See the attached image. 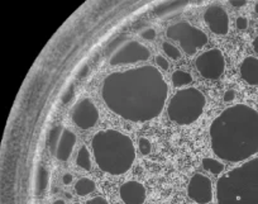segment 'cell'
Masks as SVG:
<instances>
[{
  "instance_id": "obj_1",
  "label": "cell",
  "mask_w": 258,
  "mask_h": 204,
  "mask_svg": "<svg viewBox=\"0 0 258 204\" xmlns=\"http://www.w3.org/2000/svg\"><path fill=\"white\" fill-rule=\"evenodd\" d=\"M168 85L157 67L146 65L104 79L101 98L116 116L135 123L152 121L162 113Z\"/></svg>"
},
{
  "instance_id": "obj_2",
  "label": "cell",
  "mask_w": 258,
  "mask_h": 204,
  "mask_svg": "<svg viewBox=\"0 0 258 204\" xmlns=\"http://www.w3.org/2000/svg\"><path fill=\"white\" fill-rule=\"evenodd\" d=\"M209 134L213 152L220 160L248 161L258 154V111L243 103L230 106L212 122Z\"/></svg>"
},
{
  "instance_id": "obj_3",
  "label": "cell",
  "mask_w": 258,
  "mask_h": 204,
  "mask_svg": "<svg viewBox=\"0 0 258 204\" xmlns=\"http://www.w3.org/2000/svg\"><path fill=\"white\" fill-rule=\"evenodd\" d=\"M91 148L99 169L109 175H124L136 161L132 138L116 129H103L94 134Z\"/></svg>"
},
{
  "instance_id": "obj_4",
  "label": "cell",
  "mask_w": 258,
  "mask_h": 204,
  "mask_svg": "<svg viewBox=\"0 0 258 204\" xmlns=\"http://www.w3.org/2000/svg\"><path fill=\"white\" fill-rule=\"evenodd\" d=\"M217 201L218 204H258V156L219 176Z\"/></svg>"
},
{
  "instance_id": "obj_5",
  "label": "cell",
  "mask_w": 258,
  "mask_h": 204,
  "mask_svg": "<svg viewBox=\"0 0 258 204\" xmlns=\"http://www.w3.org/2000/svg\"><path fill=\"white\" fill-rule=\"evenodd\" d=\"M207 98L197 88L181 89L168 101V118L178 126H190L202 117Z\"/></svg>"
},
{
  "instance_id": "obj_6",
  "label": "cell",
  "mask_w": 258,
  "mask_h": 204,
  "mask_svg": "<svg viewBox=\"0 0 258 204\" xmlns=\"http://www.w3.org/2000/svg\"><path fill=\"white\" fill-rule=\"evenodd\" d=\"M166 36L170 39L177 41L181 48L186 55L192 56L197 54L198 49L203 48L208 43V36L202 29L194 27L188 22L182 21L172 24L166 31Z\"/></svg>"
},
{
  "instance_id": "obj_7",
  "label": "cell",
  "mask_w": 258,
  "mask_h": 204,
  "mask_svg": "<svg viewBox=\"0 0 258 204\" xmlns=\"http://www.w3.org/2000/svg\"><path fill=\"white\" fill-rule=\"evenodd\" d=\"M195 67L204 79L217 80L225 71V57L219 48H212L197 57Z\"/></svg>"
},
{
  "instance_id": "obj_8",
  "label": "cell",
  "mask_w": 258,
  "mask_h": 204,
  "mask_svg": "<svg viewBox=\"0 0 258 204\" xmlns=\"http://www.w3.org/2000/svg\"><path fill=\"white\" fill-rule=\"evenodd\" d=\"M150 57L151 51L148 47L137 41H129L120 48L114 51L109 62L111 66H123V65H133L137 62L147 61Z\"/></svg>"
},
{
  "instance_id": "obj_9",
  "label": "cell",
  "mask_w": 258,
  "mask_h": 204,
  "mask_svg": "<svg viewBox=\"0 0 258 204\" xmlns=\"http://www.w3.org/2000/svg\"><path fill=\"white\" fill-rule=\"evenodd\" d=\"M71 118L75 126L81 129H90L99 121V111L90 98H84L74 106Z\"/></svg>"
},
{
  "instance_id": "obj_10",
  "label": "cell",
  "mask_w": 258,
  "mask_h": 204,
  "mask_svg": "<svg viewBox=\"0 0 258 204\" xmlns=\"http://www.w3.org/2000/svg\"><path fill=\"white\" fill-rule=\"evenodd\" d=\"M187 195L198 204L212 203L214 199V189L209 176L204 174H195L187 184Z\"/></svg>"
},
{
  "instance_id": "obj_11",
  "label": "cell",
  "mask_w": 258,
  "mask_h": 204,
  "mask_svg": "<svg viewBox=\"0 0 258 204\" xmlns=\"http://www.w3.org/2000/svg\"><path fill=\"white\" fill-rule=\"evenodd\" d=\"M204 21L214 34L225 36L229 32V16L222 7H209L204 13Z\"/></svg>"
},
{
  "instance_id": "obj_12",
  "label": "cell",
  "mask_w": 258,
  "mask_h": 204,
  "mask_svg": "<svg viewBox=\"0 0 258 204\" xmlns=\"http://www.w3.org/2000/svg\"><path fill=\"white\" fill-rule=\"evenodd\" d=\"M119 196L124 204H143L147 198V190L140 181H125L120 185Z\"/></svg>"
},
{
  "instance_id": "obj_13",
  "label": "cell",
  "mask_w": 258,
  "mask_h": 204,
  "mask_svg": "<svg viewBox=\"0 0 258 204\" xmlns=\"http://www.w3.org/2000/svg\"><path fill=\"white\" fill-rule=\"evenodd\" d=\"M76 141H78L76 134L71 129L63 127L61 136H59L58 141L56 143V147H54V150L51 154L57 160L68 161L71 158L74 148H75Z\"/></svg>"
},
{
  "instance_id": "obj_14",
  "label": "cell",
  "mask_w": 258,
  "mask_h": 204,
  "mask_svg": "<svg viewBox=\"0 0 258 204\" xmlns=\"http://www.w3.org/2000/svg\"><path fill=\"white\" fill-rule=\"evenodd\" d=\"M240 76L249 85H258V59L253 56L245 57L240 64Z\"/></svg>"
},
{
  "instance_id": "obj_15",
  "label": "cell",
  "mask_w": 258,
  "mask_h": 204,
  "mask_svg": "<svg viewBox=\"0 0 258 204\" xmlns=\"http://www.w3.org/2000/svg\"><path fill=\"white\" fill-rule=\"evenodd\" d=\"M74 189H75V193L78 194L79 196H86L95 191L96 184L95 181L91 180V179L89 178H80L75 183Z\"/></svg>"
},
{
  "instance_id": "obj_16",
  "label": "cell",
  "mask_w": 258,
  "mask_h": 204,
  "mask_svg": "<svg viewBox=\"0 0 258 204\" xmlns=\"http://www.w3.org/2000/svg\"><path fill=\"white\" fill-rule=\"evenodd\" d=\"M202 164L205 171H208V173L213 174L215 176H220L223 174V171H224V164L222 161L217 160V159L204 158Z\"/></svg>"
},
{
  "instance_id": "obj_17",
  "label": "cell",
  "mask_w": 258,
  "mask_h": 204,
  "mask_svg": "<svg viewBox=\"0 0 258 204\" xmlns=\"http://www.w3.org/2000/svg\"><path fill=\"white\" fill-rule=\"evenodd\" d=\"M76 165L85 171H90L91 168H93L90 152H89V148L85 145L81 146L80 150H79L78 156H76Z\"/></svg>"
},
{
  "instance_id": "obj_18",
  "label": "cell",
  "mask_w": 258,
  "mask_h": 204,
  "mask_svg": "<svg viewBox=\"0 0 258 204\" xmlns=\"http://www.w3.org/2000/svg\"><path fill=\"white\" fill-rule=\"evenodd\" d=\"M171 80L175 88H181V86H186L192 83V75L187 71L176 70L171 76Z\"/></svg>"
},
{
  "instance_id": "obj_19",
  "label": "cell",
  "mask_w": 258,
  "mask_h": 204,
  "mask_svg": "<svg viewBox=\"0 0 258 204\" xmlns=\"http://www.w3.org/2000/svg\"><path fill=\"white\" fill-rule=\"evenodd\" d=\"M48 181H49V173L43 165L39 166L38 174H37V190L38 193H43L47 188H48Z\"/></svg>"
},
{
  "instance_id": "obj_20",
  "label": "cell",
  "mask_w": 258,
  "mask_h": 204,
  "mask_svg": "<svg viewBox=\"0 0 258 204\" xmlns=\"http://www.w3.org/2000/svg\"><path fill=\"white\" fill-rule=\"evenodd\" d=\"M162 48L163 52H165L166 55H168V57H171L172 60H178L181 57V52L178 51V48H176L173 44L168 43V42H165V43L162 44Z\"/></svg>"
},
{
  "instance_id": "obj_21",
  "label": "cell",
  "mask_w": 258,
  "mask_h": 204,
  "mask_svg": "<svg viewBox=\"0 0 258 204\" xmlns=\"http://www.w3.org/2000/svg\"><path fill=\"white\" fill-rule=\"evenodd\" d=\"M138 148H140V152L142 154V155L147 156L150 155L151 151H152V143H151V141L148 140V138L141 137L140 140H138Z\"/></svg>"
},
{
  "instance_id": "obj_22",
  "label": "cell",
  "mask_w": 258,
  "mask_h": 204,
  "mask_svg": "<svg viewBox=\"0 0 258 204\" xmlns=\"http://www.w3.org/2000/svg\"><path fill=\"white\" fill-rule=\"evenodd\" d=\"M155 61H156V64L158 65V67H161L162 70H168L170 64H168V61L165 59V57H163V56H156Z\"/></svg>"
},
{
  "instance_id": "obj_23",
  "label": "cell",
  "mask_w": 258,
  "mask_h": 204,
  "mask_svg": "<svg viewBox=\"0 0 258 204\" xmlns=\"http://www.w3.org/2000/svg\"><path fill=\"white\" fill-rule=\"evenodd\" d=\"M235 96H237V93H235L234 89H229V90H227L224 93L223 100H224L225 103H232V101L235 99Z\"/></svg>"
},
{
  "instance_id": "obj_24",
  "label": "cell",
  "mask_w": 258,
  "mask_h": 204,
  "mask_svg": "<svg viewBox=\"0 0 258 204\" xmlns=\"http://www.w3.org/2000/svg\"><path fill=\"white\" fill-rule=\"evenodd\" d=\"M142 38L148 39V41H152L156 38V31L153 28H147L142 32Z\"/></svg>"
},
{
  "instance_id": "obj_25",
  "label": "cell",
  "mask_w": 258,
  "mask_h": 204,
  "mask_svg": "<svg viewBox=\"0 0 258 204\" xmlns=\"http://www.w3.org/2000/svg\"><path fill=\"white\" fill-rule=\"evenodd\" d=\"M85 204H109V201H108V199H105L104 196L98 195V196H94V198L89 199Z\"/></svg>"
},
{
  "instance_id": "obj_26",
  "label": "cell",
  "mask_w": 258,
  "mask_h": 204,
  "mask_svg": "<svg viewBox=\"0 0 258 204\" xmlns=\"http://www.w3.org/2000/svg\"><path fill=\"white\" fill-rule=\"evenodd\" d=\"M235 26H237V28L240 29V31L247 29L248 27L247 18H244V17H239V18H237V21H235Z\"/></svg>"
},
{
  "instance_id": "obj_27",
  "label": "cell",
  "mask_w": 258,
  "mask_h": 204,
  "mask_svg": "<svg viewBox=\"0 0 258 204\" xmlns=\"http://www.w3.org/2000/svg\"><path fill=\"white\" fill-rule=\"evenodd\" d=\"M73 181H74L73 174H70V173L63 174V176H62V184H64V185H70Z\"/></svg>"
},
{
  "instance_id": "obj_28",
  "label": "cell",
  "mask_w": 258,
  "mask_h": 204,
  "mask_svg": "<svg viewBox=\"0 0 258 204\" xmlns=\"http://www.w3.org/2000/svg\"><path fill=\"white\" fill-rule=\"evenodd\" d=\"M230 4L233 7H235V8H240V7H244L247 4V2H244V0H232Z\"/></svg>"
},
{
  "instance_id": "obj_29",
  "label": "cell",
  "mask_w": 258,
  "mask_h": 204,
  "mask_svg": "<svg viewBox=\"0 0 258 204\" xmlns=\"http://www.w3.org/2000/svg\"><path fill=\"white\" fill-rule=\"evenodd\" d=\"M253 49H254V52H257L258 54V36L255 37L254 41H253Z\"/></svg>"
},
{
  "instance_id": "obj_30",
  "label": "cell",
  "mask_w": 258,
  "mask_h": 204,
  "mask_svg": "<svg viewBox=\"0 0 258 204\" xmlns=\"http://www.w3.org/2000/svg\"><path fill=\"white\" fill-rule=\"evenodd\" d=\"M52 204H64V200L63 199H57V200H54Z\"/></svg>"
},
{
  "instance_id": "obj_31",
  "label": "cell",
  "mask_w": 258,
  "mask_h": 204,
  "mask_svg": "<svg viewBox=\"0 0 258 204\" xmlns=\"http://www.w3.org/2000/svg\"><path fill=\"white\" fill-rule=\"evenodd\" d=\"M254 12L258 14V3H255V6H254Z\"/></svg>"
},
{
  "instance_id": "obj_32",
  "label": "cell",
  "mask_w": 258,
  "mask_h": 204,
  "mask_svg": "<svg viewBox=\"0 0 258 204\" xmlns=\"http://www.w3.org/2000/svg\"><path fill=\"white\" fill-rule=\"evenodd\" d=\"M73 204H81V203H73Z\"/></svg>"
}]
</instances>
